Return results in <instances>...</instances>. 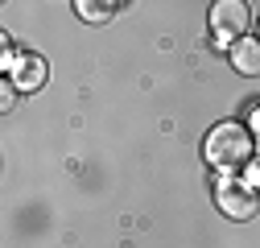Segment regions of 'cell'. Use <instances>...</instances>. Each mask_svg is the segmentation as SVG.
Returning <instances> with one entry per match:
<instances>
[{
	"label": "cell",
	"mask_w": 260,
	"mask_h": 248,
	"mask_svg": "<svg viewBox=\"0 0 260 248\" xmlns=\"http://www.w3.org/2000/svg\"><path fill=\"white\" fill-rule=\"evenodd\" d=\"M252 149H256L252 133L236 120H223L207 133V162L219 166V170H236V166L252 162Z\"/></svg>",
	"instance_id": "6da1fadb"
},
{
	"label": "cell",
	"mask_w": 260,
	"mask_h": 248,
	"mask_svg": "<svg viewBox=\"0 0 260 248\" xmlns=\"http://www.w3.org/2000/svg\"><path fill=\"white\" fill-rule=\"evenodd\" d=\"M232 67L240 75H260V42L256 38H240L232 46Z\"/></svg>",
	"instance_id": "5b68a950"
},
{
	"label": "cell",
	"mask_w": 260,
	"mask_h": 248,
	"mask_svg": "<svg viewBox=\"0 0 260 248\" xmlns=\"http://www.w3.org/2000/svg\"><path fill=\"white\" fill-rule=\"evenodd\" d=\"M13 104H17V87L5 79V87H0V112H13Z\"/></svg>",
	"instance_id": "52a82bcc"
},
{
	"label": "cell",
	"mask_w": 260,
	"mask_h": 248,
	"mask_svg": "<svg viewBox=\"0 0 260 248\" xmlns=\"http://www.w3.org/2000/svg\"><path fill=\"white\" fill-rule=\"evenodd\" d=\"M211 29H215L219 46H236L248 34V5L244 0H219V5H211Z\"/></svg>",
	"instance_id": "7a4b0ae2"
},
{
	"label": "cell",
	"mask_w": 260,
	"mask_h": 248,
	"mask_svg": "<svg viewBox=\"0 0 260 248\" xmlns=\"http://www.w3.org/2000/svg\"><path fill=\"white\" fill-rule=\"evenodd\" d=\"M244 182H248L252 191L260 195V158H252V162H248V178H244Z\"/></svg>",
	"instance_id": "ba28073f"
},
{
	"label": "cell",
	"mask_w": 260,
	"mask_h": 248,
	"mask_svg": "<svg viewBox=\"0 0 260 248\" xmlns=\"http://www.w3.org/2000/svg\"><path fill=\"white\" fill-rule=\"evenodd\" d=\"M9 75V83L17 87V91H38V87H46V75H50V67H46V58L42 54H17V62L5 71Z\"/></svg>",
	"instance_id": "277c9868"
},
{
	"label": "cell",
	"mask_w": 260,
	"mask_h": 248,
	"mask_svg": "<svg viewBox=\"0 0 260 248\" xmlns=\"http://www.w3.org/2000/svg\"><path fill=\"white\" fill-rule=\"evenodd\" d=\"M215 203L227 220H252L256 215V191L248 182H236V178H223L219 191H215Z\"/></svg>",
	"instance_id": "3957f363"
},
{
	"label": "cell",
	"mask_w": 260,
	"mask_h": 248,
	"mask_svg": "<svg viewBox=\"0 0 260 248\" xmlns=\"http://www.w3.org/2000/svg\"><path fill=\"white\" fill-rule=\"evenodd\" d=\"M75 13H79L83 21H95V25H100V21H112L116 5H91V0H79V5H75Z\"/></svg>",
	"instance_id": "8992f818"
}]
</instances>
